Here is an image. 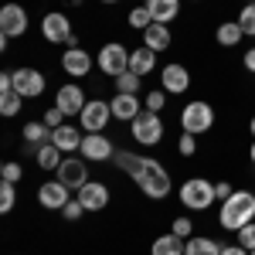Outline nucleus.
<instances>
[{"label":"nucleus","instance_id":"f257e3e1","mask_svg":"<svg viewBox=\"0 0 255 255\" xmlns=\"http://www.w3.org/2000/svg\"><path fill=\"white\" fill-rule=\"evenodd\" d=\"M129 177L139 184V191L146 197H153V201H163V197L170 194V174H167V167H160L157 160H150V157H139Z\"/></svg>","mask_w":255,"mask_h":255},{"label":"nucleus","instance_id":"f03ea898","mask_svg":"<svg viewBox=\"0 0 255 255\" xmlns=\"http://www.w3.org/2000/svg\"><path fill=\"white\" fill-rule=\"evenodd\" d=\"M218 221H221V228H228V232H238V228H245L249 221H255V194L252 191H235L228 201H221Z\"/></svg>","mask_w":255,"mask_h":255},{"label":"nucleus","instance_id":"7ed1b4c3","mask_svg":"<svg viewBox=\"0 0 255 255\" xmlns=\"http://www.w3.org/2000/svg\"><path fill=\"white\" fill-rule=\"evenodd\" d=\"M215 201L218 197H215V184H211V180H204V177L184 180V187H180V204H184L187 211H208Z\"/></svg>","mask_w":255,"mask_h":255},{"label":"nucleus","instance_id":"20e7f679","mask_svg":"<svg viewBox=\"0 0 255 255\" xmlns=\"http://www.w3.org/2000/svg\"><path fill=\"white\" fill-rule=\"evenodd\" d=\"M211 126H215V109H211V102H204V99H197V102H187L184 106V113H180V129L184 133H211Z\"/></svg>","mask_w":255,"mask_h":255},{"label":"nucleus","instance_id":"39448f33","mask_svg":"<svg viewBox=\"0 0 255 255\" xmlns=\"http://www.w3.org/2000/svg\"><path fill=\"white\" fill-rule=\"evenodd\" d=\"M129 129H133V139H136L139 146H157L160 139H163V119H160V113L143 109V113L129 123Z\"/></svg>","mask_w":255,"mask_h":255},{"label":"nucleus","instance_id":"423d86ee","mask_svg":"<svg viewBox=\"0 0 255 255\" xmlns=\"http://www.w3.org/2000/svg\"><path fill=\"white\" fill-rule=\"evenodd\" d=\"M96 65L102 68V75H113V79H119L123 72H129V51H126L119 41H113V44H102V51H99Z\"/></svg>","mask_w":255,"mask_h":255},{"label":"nucleus","instance_id":"0eeeda50","mask_svg":"<svg viewBox=\"0 0 255 255\" xmlns=\"http://www.w3.org/2000/svg\"><path fill=\"white\" fill-rule=\"evenodd\" d=\"M109 119H113V106L96 99V102H85V109H82V116H79V126L85 133H102Z\"/></svg>","mask_w":255,"mask_h":255},{"label":"nucleus","instance_id":"6e6552de","mask_svg":"<svg viewBox=\"0 0 255 255\" xmlns=\"http://www.w3.org/2000/svg\"><path fill=\"white\" fill-rule=\"evenodd\" d=\"M41 34H44V41H51V44H68V41L75 38V34H72V20L65 17L61 10L44 14V20H41Z\"/></svg>","mask_w":255,"mask_h":255},{"label":"nucleus","instance_id":"1a4fd4ad","mask_svg":"<svg viewBox=\"0 0 255 255\" xmlns=\"http://www.w3.org/2000/svg\"><path fill=\"white\" fill-rule=\"evenodd\" d=\"M85 160H96V163H106V160L116 157V146H113V139L106 136V133H85L82 139V150H79Z\"/></svg>","mask_w":255,"mask_h":255},{"label":"nucleus","instance_id":"9d476101","mask_svg":"<svg viewBox=\"0 0 255 255\" xmlns=\"http://www.w3.org/2000/svg\"><path fill=\"white\" fill-rule=\"evenodd\" d=\"M0 34L3 38H24L27 34V10L20 3H7L0 10Z\"/></svg>","mask_w":255,"mask_h":255},{"label":"nucleus","instance_id":"9b49d317","mask_svg":"<svg viewBox=\"0 0 255 255\" xmlns=\"http://www.w3.org/2000/svg\"><path fill=\"white\" fill-rule=\"evenodd\" d=\"M55 174H58V180L65 184V187H72L75 194L89 184V167H85V160H79V157H65Z\"/></svg>","mask_w":255,"mask_h":255},{"label":"nucleus","instance_id":"f8f14e48","mask_svg":"<svg viewBox=\"0 0 255 255\" xmlns=\"http://www.w3.org/2000/svg\"><path fill=\"white\" fill-rule=\"evenodd\" d=\"M68 194H72V187H65L61 180H48V184L38 187V201H41V208H48V211H61L72 201Z\"/></svg>","mask_w":255,"mask_h":255},{"label":"nucleus","instance_id":"ddd939ff","mask_svg":"<svg viewBox=\"0 0 255 255\" xmlns=\"http://www.w3.org/2000/svg\"><path fill=\"white\" fill-rule=\"evenodd\" d=\"M85 92H82L75 82H68V85H61L58 96H55V106H58L65 116H82V109H85Z\"/></svg>","mask_w":255,"mask_h":255},{"label":"nucleus","instance_id":"4468645a","mask_svg":"<svg viewBox=\"0 0 255 255\" xmlns=\"http://www.w3.org/2000/svg\"><path fill=\"white\" fill-rule=\"evenodd\" d=\"M14 92H20L24 99H38L44 92V75L38 68H17L14 72Z\"/></svg>","mask_w":255,"mask_h":255},{"label":"nucleus","instance_id":"2eb2a0df","mask_svg":"<svg viewBox=\"0 0 255 255\" xmlns=\"http://www.w3.org/2000/svg\"><path fill=\"white\" fill-rule=\"evenodd\" d=\"M61 68H65V75L85 79V75L92 72V55H89L85 48H65V55H61Z\"/></svg>","mask_w":255,"mask_h":255},{"label":"nucleus","instance_id":"dca6fc26","mask_svg":"<svg viewBox=\"0 0 255 255\" xmlns=\"http://www.w3.org/2000/svg\"><path fill=\"white\" fill-rule=\"evenodd\" d=\"M160 85H163V92L184 96V92L191 89V72H187L184 65H163V72H160Z\"/></svg>","mask_w":255,"mask_h":255},{"label":"nucleus","instance_id":"f3484780","mask_svg":"<svg viewBox=\"0 0 255 255\" xmlns=\"http://www.w3.org/2000/svg\"><path fill=\"white\" fill-rule=\"evenodd\" d=\"M75 197L82 201L85 211H106V204H109V187H106L102 180H89Z\"/></svg>","mask_w":255,"mask_h":255},{"label":"nucleus","instance_id":"a211bd4d","mask_svg":"<svg viewBox=\"0 0 255 255\" xmlns=\"http://www.w3.org/2000/svg\"><path fill=\"white\" fill-rule=\"evenodd\" d=\"M82 139H85V133L75 129V126H58V129H51V143L58 146L61 153H75V150H82Z\"/></svg>","mask_w":255,"mask_h":255},{"label":"nucleus","instance_id":"6ab92c4d","mask_svg":"<svg viewBox=\"0 0 255 255\" xmlns=\"http://www.w3.org/2000/svg\"><path fill=\"white\" fill-rule=\"evenodd\" d=\"M109 106H113V116H116V119H123V123H133V119H136L139 113H143V109H139L143 102H139L136 96H126V92H116Z\"/></svg>","mask_w":255,"mask_h":255},{"label":"nucleus","instance_id":"aec40b11","mask_svg":"<svg viewBox=\"0 0 255 255\" xmlns=\"http://www.w3.org/2000/svg\"><path fill=\"white\" fill-rule=\"evenodd\" d=\"M153 68H157V51H153V48L143 44L136 51H129V72H136L139 79H143V75H150Z\"/></svg>","mask_w":255,"mask_h":255},{"label":"nucleus","instance_id":"412c9836","mask_svg":"<svg viewBox=\"0 0 255 255\" xmlns=\"http://www.w3.org/2000/svg\"><path fill=\"white\" fill-rule=\"evenodd\" d=\"M146 10L153 14V24H170L180 14V0H146Z\"/></svg>","mask_w":255,"mask_h":255},{"label":"nucleus","instance_id":"4be33fe9","mask_svg":"<svg viewBox=\"0 0 255 255\" xmlns=\"http://www.w3.org/2000/svg\"><path fill=\"white\" fill-rule=\"evenodd\" d=\"M170 41H174V34H170V27H167V24H150V27L143 31V44H146V48H153V51H167V48H170Z\"/></svg>","mask_w":255,"mask_h":255},{"label":"nucleus","instance_id":"5701e85b","mask_svg":"<svg viewBox=\"0 0 255 255\" xmlns=\"http://www.w3.org/2000/svg\"><path fill=\"white\" fill-rule=\"evenodd\" d=\"M31 153H34V160H38L41 170H58L61 167V150L55 146V143H41V146H31Z\"/></svg>","mask_w":255,"mask_h":255},{"label":"nucleus","instance_id":"b1692460","mask_svg":"<svg viewBox=\"0 0 255 255\" xmlns=\"http://www.w3.org/2000/svg\"><path fill=\"white\" fill-rule=\"evenodd\" d=\"M242 38H245V31L238 27V20H225V24H218V31H215V41L221 48H238Z\"/></svg>","mask_w":255,"mask_h":255},{"label":"nucleus","instance_id":"393cba45","mask_svg":"<svg viewBox=\"0 0 255 255\" xmlns=\"http://www.w3.org/2000/svg\"><path fill=\"white\" fill-rule=\"evenodd\" d=\"M184 249H187V245H184V238L170 232V235H160L157 242H153L150 255H184Z\"/></svg>","mask_w":255,"mask_h":255},{"label":"nucleus","instance_id":"a878e982","mask_svg":"<svg viewBox=\"0 0 255 255\" xmlns=\"http://www.w3.org/2000/svg\"><path fill=\"white\" fill-rule=\"evenodd\" d=\"M20 133H24V139H27L31 146H41V143H51V126H48L44 119H41V123H27V126H24Z\"/></svg>","mask_w":255,"mask_h":255},{"label":"nucleus","instance_id":"bb28decb","mask_svg":"<svg viewBox=\"0 0 255 255\" xmlns=\"http://www.w3.org/2000/svg\"><path fill=\"white\" fill-rule=\"evenodd\" d=\"M221 249H225V245H218L215 238H191L187 249H184V255H221Z\"/></svg>","mask_w":255,"mask_h":255},{"label":"nucleus","instance_id":"cd10ccee","mask_svg":"<svg viewBox=\"0 0 255 255\" xmlns=\"http://www.w3.org/2000/svg\"><path fill=\"white\" fill-rule=\"evenodd\" d=\"M20 92H0V113H3V116L10 119V116H17L20 113Z\"/></svg>","mask_w":255,"mask_h":255},{"label":"nucleus","instance_id":"c85d7f7f","mask_svg":"<svg viewBox=\"0 0 255 255\" xmlns=\"http://www.w3.org/2000/svg\"><path fill=\"white\" fill-rule=\"evenodd\" d=\"M238 27L245 31V38H255V3H245L238 10Z\"/></svg>","mask_w":255,"mask_h":255},{"label":"nucleus","instance_id":"c756f323","mask_svg":"<svg viewBox=\"0 0 255 255\" xmlns=\"http://www.w3.org/2000/svg\"><path fill=\"white\" fill-rule=\"evenodd\" d=\"M139 82H143V79H139L136 72H123V75L116 79V92H126V96H136V92H139Z\"/></svg>","mask_w":255,"mask_h":255},{"label":"nucleus","instance_id":"7c9ffc66","mask_svg":"<svg viewBox=\"0 0 255 255\" xmlns=\"http://www.w3.org/2000/svg\"><path fill=\"white\" fill-rule=\"evenodd\" d=\"M14 201H17L14 184H10V180H3V184H0V215H10V211H14Z\"/></svg>","mask_w":255,"mask_h":255},{"label":"nucleus","instance_id":"2f4dec72","mask_svg":"<svg viewBox=\"0 0 255 255\" xmlns=\"http://www.w3.org/2000/svg\"><path fill=\"white\" fill-rule=\"evenodd\" d=\"M150 24H153V14L146 10V3H143V7H133V10H129V27H136V31H146Z\"/></svg>","mask_w":255,"mask_h":255},{"label":"nucleus","instance_id":"473e14b6","mask_svg":"<svg viewBox=\"0 0 255 255\" xmlns=\"http://www.w3.org/2000/svg\"><path fill=\"white\" fill-rule=\"evenodd\" d=\"M177 150H180V157H194V153H197V136H194V133H180Z\"/></svg>","mask_w":255,"mask_h":255},{"label":"nucleus","instance_id":"72a5a7b5","mask_svg":"<svg viewBox=\"0 0 255 255\" xmlns=\"http://www.w3.org/2000/svg\"><path fill=\"white\" fill-rule=\"evenodd\" d=\"M0 177H3V180H10V184H17L20 177H24V167H20V163H14V160H7V163L0 167Z\"/></svg>","mask_w":255,"mask_h":255},{"label":"nucleus","instance_id":"f704fd0d","mask_svg":"<svg viewBox=\"0 0 255 255\" xmlns=\"http://www.w3.org/2000/svg\"><path fill=\"white\" fill-rule=\"evenodd\" d=\"M238 245H242V249H249V252L255 249V221H249L245 228H238Z\"/></svg>","mask_w":255,"mask_h":255},{"label":"nucleus","instance_id":"c9c22d12","mask_svg":"<svg viewBox=\"0 0 255 255\" xmlns=\"http://www.w3.org/2000/svg\"><path fill=\"white\" fill-rule=\"evenodd\" d=\"M143 106H146V109H150V113H160V109H163V106H167V92H163V89H153V92H150V96H146V102H143Z\"/></svg>","mask_w":255,"mask_h":255},{"label":"nucleus","instance_id":"e433bc0d","mask_svg":"<svg viewBox=\"0 0 255 255\" xmlns=\"http://www.w3.org/2000/svg\"><path fill=\"white\" fill-rule=\"evenodd\" d=\"M61 215L68 218V221H79V218L85 215V208H82V201H79V197H72V201H68V204L61 208Z\"/></svg>","mask_w":255,"mask_h":255},{"label":"nucleus","instance_id":"4c0bfd02","mask_svg":"<svg viewBox=\"0 0 255 255\" xmlns=\"http://www.w3.org/2000/svg\"><path fill=\"white\" fill-rule=\"evenodd\" d=\"M44 123H48L51 129H58V126H65V113H61L58 106H48V109H44Z\"/></svg>","mask_w":255,"mask_h":255},{"label":"nucleus","instance_id":"58836bf2","mask_svg":"<svg viewBox=\"0 0 255 255\" xmlns=\"http://www.w3.org/2000/svg\"><path fill=\"white\" fill-rule=\"evenodd\" d=\"M174 235H180V238H187L191 232H194V225H191V218H177L174 221V228H170Z\"/></svg>","mask_w":255,"mask_h":255},{"label":"nucleus","instance_id":"ea45409f","mask_svg":"<svg viewBox=\"0 0 255 255\" xmlns=\"http://www.w3.org/2000/svg\"><path fill=\"white\" fill-rule=\"evenodd\" d=\"M232 194H235V187H232L228 180H218V184H215V197H218V201H228Z\"/></svg>","mask_w":255,"mask_h":255},{"label":"nucleus","instance_id":"a19ab883","mask_svg":"<svg viewBox=\"0 0 255 255\" xmlns=\"http://www.w3.org/2000/svg\"><path fill=\"white\" fill-rule=\"evenodd\" d=\"M242 65H245V68H249V72L255 75V48H249V51H245V58H242Z\"/></svg>","mask_w":255,"mask_h":255},{"label":"nucleus","instance_id":"79ce46f5","mask_svg":"<svg viewBox=\"0 0 255 255\" xmlns=\"http://www.w3.org/2000/svg\"><path fill=\"white\" fill-rule=\"evenodd\" d=\"M221 255H249V249H242V245H225Z\"/></svg>","mask_w":255,"mask_h":255},{"label":"nucleus","instance_id":"37998d69","mask_svg":"<svg viewBox=\"0 0 255 255\" xmlns=\"http://www.w3.org/2000/svg\"><path fill=\"white\" fill-rule=\"evenodd\" d=\"M249 160L255 163V139H252V150H249Z\"/></svg>","mask_w":255,"mask_h":255},{"label":"nucleus","instance_id":"c03bdc74","mask_svg":"<svg viewBox=\"0 0 255 255\" xmlns=\"http://www.w3.org/2000/svg\"><path fill=\"white\" fill-rule=\"evenodd\" d=\"M249 133H252V136H255V116H252V123H249Z\"/></svg>","mask_w":255,"mask_h":255},{"label":"nucleus","instance_id":"a18cd8bd","mask_svg":"<svg viewBox=\"0 0 255 255\" xmlns=\"http://www.w3.org/2000/svg\"><path fill=\"white\" fill-rule=\"evenodd\" d=\"M99 3H119V0H99Z\"/></svg>","mask_w":255,"mask_h":255},{"label":"nucleus","instance_id":"49530a36","mask_svg":"<svg viewBox=\"0 0 255 255\" xmlns=\"http://www.w3.org/2000/svg\"><path fill=\"white\" fill-rule=\"evenodd\" d=\"M249 255H255V249H252V252H249Z\"/></svg>","mask_w":255,"mask_h":255},{"label":"nucleus","instance_id":"de8ad7c7","mask_svg":"<svg viewBox=\"0 0 255 255\" xmlns=\"http://www.w3.org/2000/svg\"><path fill=\"white\" fill-rule=\"evenodd\" d=\"M249 3H255V0H249Z\"/></svg>","mask_w":255,"mask_h":255}]
</instances>
